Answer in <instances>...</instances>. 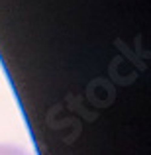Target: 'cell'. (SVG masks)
Returning a JSON list of instances; mask_svg holds the SVG:
<instances>
[{"mask_svg":"<svg viewBox=\"0 0 151 155\" xmlns=\"http://www.w3.org/2000/svg\"><path fill=\"white\" fill-rule=\"evenodd\" d=\"M0 155H31V153L20 145H0Z\"/></svg>","mask_w":151,"mask_h":155,"instance_id":"obj_1","label":"cell"}]
</instances>
